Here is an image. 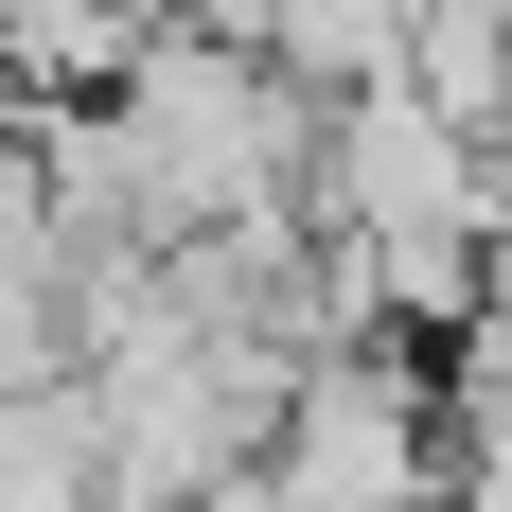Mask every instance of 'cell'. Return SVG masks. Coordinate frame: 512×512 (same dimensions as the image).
<instances>
[{"label":"cell","mask_w":512,"mask_h":512,"mask_svg":"<svg viewBox=\"0 0 512 512\" xmlns=\"http://www.w3.org/2000/svg\"><path fill=\"white\" fill-rule=\"evenodd\" d=\"M0 512H89V424H71V371H53V389H0Z\"/></svg>","instance_id":"3957f363"},{"label":"cell","mask_w":512,"mask_h":512,"mask_svg":"<svg viewBox=\"0 0 512 512\" xmlns=\"http://www.w3.org/2000/svg\"><path fill=\"white\" fill-rule=\"evenodd\" d=\"M424 407H442V460H512V318L424 336Z\"/></svg>","instance_id":"7a4b0ae2"},{"label":"cell","mask_w":512,"mask_h":512,"mask_svg":"<svg viewBox=\"0 0 512 512\" xmlns=\"http://www.w3.org/2000/svg\"><path fill=\"white\" fill-rule=\"evenodd\" d=\"M142 36H177V0H0V89L89 106L106 71H142Z\"/></svg>","instance_id":"6da1fadb"},{"label":"cell","mask_w":512,"mask_h":512,"mask_svg":"<svg viewBox=\"0 0 512 512\" xmlns=\"http://www.w3.org/2000/svg\"><path fill=\"white\" fill-rule=\"evenodd\" d=\"M71 230H53V177H36V106L0 89V283H53Z\"/></svg>","instance_id":"277c9868"},{"label":"cell","mask_w":512,"mask_h":512,"mask_svg":"<svg viewBox=\"0 0 512 512\" xmlns=\"http://www.w3.org/2000/svg\"><path fill=\"white\" fill-rule=\"evenodd\" d=\"M442 512H512V460H442Z\"/></svg>","instance_id":"5b68a950"}]
</instances>
